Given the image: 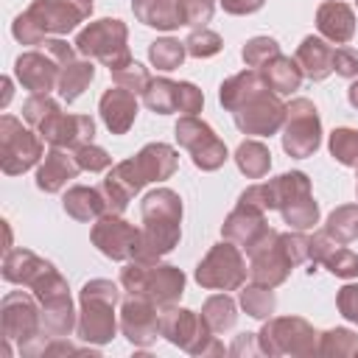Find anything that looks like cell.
<instances>
[{
    "mask_svg": "<svg viewBox=\"0 0 358 358\" xmlns=\"http://www.w3.org/2000/svg\"><path fill=\"white\" fill-rule=\"evenodd\" d=\"M3 90H6V92H3L0 106H6V103H8V98H11V81H8V78H3Z\"/></svg>",
    "mask_w": 358,
    "mask_h": 358,
    "instance_id": "51",
    "label": "cell"
},
{
    "mask_svg": "<svg viewBox=\"0 0 358 358\" xmlns=\"http://www.w3.org/2000/svg\"><path fill=\"white\" fill-rule=\"evenodd\" d=\"M131 11L143 25L171 31L182 25L179 17V0H131Z\"/></svg>",
    "mask_w": 358,
    "mask_h": 358,
    "instance_id": "29",
    "label": "cell"
},
{
    "mask_svg": "<svg viewBox=\"0 0 358 358\" xmlns=\"http://www.w3.org/2000/svg\"><path fill=\"white\" fill-rule=\"evenodd\" d=\"M176 140L193 157L196 168H201V171H215V168H221L227 162V145L196 115H185L176 123Z\"/></svg>",
    "mask_w": 358,
    "mask_h": 358,
    "instance_id": "14",
    "label": "cell"
},
{
    "mask_svg": "<svg viewBox=\"0 0 358 358\" xmlns=\"http://www.w3.org/2000/svg\"><path fill=\"white\" fill-rule=\"evenodd\" d=\"M143 101L151 112H159V115H171V112L196 115L204 106V95L196 84L171 81V78H151V84L143 92Z\"/></svg>",
    "mask_w": 358,
    "mask_h": 358,
    "instance_id": "17",
    "label": "cell"
},
{
    "mask_svg": "<svg viewBox=\"0 0 358 358\" xmlns=\"http://www.w3.org/2000/svg\"><path fill=\"white\" fill-rule=\"evenodd\" d=\"M112 81L117 84V87H123V90H129V92H145V87L151 84V76H148V70L140 64V62H129L126 67H117V70H112Z\"/></svg>",
    "mask_w": 358,
    "mask_h": 358,
    "instance_id": "39",
    "label": "cell"
},
{
    "mask_svg": "<svg viewBox=\"0 0 358 358\" xmlns=\"http://www.w3.org/2000/svg\"><path fill=\"white\" fill-rule=\"evenodd\" d=\"M201 319L207 322V327H210L213 333L229 330V327L235 324V319H238V313H235V302H232L227 294H215V296H210V299L204 302V308H201Z\"/></svg>",
    "mask_w": 358,
    "mask_h": 358,
    "instance_id": "35",
    "label": "cell"
},
{
    "mask_svg": "<svg viewBox=\"0 0 358 358\" xmlns=\"http://www.w3.org/2000/svg\"><path fill=\"white\" fill-rule=\"evenodd\" d=\"M274 56H280V45L271 36H255L243 45V62L255 70H260L263 64H268Z\"/></svg>",
    "mask_w": 358,
    "mask_h": 358,
    "instance_id": "40",
    "label": "cell"
},
{
    "mask_svg": "<svg viewBox=\"0 0 358 358\" xmlns=\"http://www.w3.org/2000/svg\"><path fill=\"white\" fill-rule=\"evenodd\" d=\"M143 252L140 257L157 260L159 255H168L182 235V199L171 187L151 190L143 204Z\"/></svg>",
    "mask_w": 358,
    "mask_h": 358,
    "instance_id": "5",
    "label": "cell"
},
{
    "mask_svg": "<svg viewBox=\"0 0 358 358\" xmlns=\"http://www.w3.org/2000/svg\"><path fill=\"white\" fill-rule=\"evenodd\" d=\"M221 103L232 112L235 126L243 134L268 137L285 123V103L266 84L260 70H243L221 84Z\"/></svg>",
    "mask_w": 358,
    "mask_h": 358,
    "instance_id": "2",
    "label": "cell"
},
{
    "mask_svg": "<svg viewBox=\"0 0 358 358\" xmlns=\"http://www.w3.org/2000/svg\"><path fill=\"white\" fill-rule=\"evenodd\" d=\"M246 255H249V274H252V280L260 282V285H268V288L280 285L291 274V268L296 266L291 260V255H288L282 232H277V229H266L246 249Z\"/></svg>",
    "mask_w": 358,
    "mask_h": 358,
    "instance_id": "10",
    "label": "cell"
},
{
    "mask_svg": "<svg viewBox=\"0 0 358 358\" xmlns=\"http://www.w3.org/2000/svg\"><path fill=\"white\" fill-rule=\"evenodd\" d=\"M64 210L76 221H92V218H101L106 213V199H103L101 187L76 185L64 193Z\"/></svg>",
    "mask_w": 358,
    "mask_h": 358,
    "instance_id": "30",
    "label": "cell"
},
{
    "mask_svg": "<svg viewBox=\"0 0 358 358\" xmlns=\"http://www.w3.org/2000/svg\"><path fill=\"white\" fill-rule=\"evenodd\" d=\"M338 310L344 319L358 324V285H344L338 291Z\"/></svg>",
    "mask_w": 358,
    "mask_h": 358,
    "instance_id": "46",
    "label": "cell"
},
{
    "mask_svg": "<svg viewBox=\"0 0 358 358\" xmlns=\"http://www.w3.org/2000/svg\"><path fill=\"white\" fill-rule=\"evenodd\" d=\"M98 109L112 134H126L137 117V98H134V92L123 90V87H109L101 95Z\"/></svg>",
    "mask_w": 358,
    "mask_h": 358,
    "instance_id": "25",
    "label": "cell"
},
{
    "mask_svg": "<svg viewBox=\"0 0 358 358\" xmlns=\"http://www.w3.org/2000/svg\"><path fill=\"white\" fill-rule=\"evenodd\" d=\"M3 277L8 282H20L34 288L39 305H42V327L45 333L67 336L73 327V302L67 294V282L62 274L42 257H36L28 249H8L3 260Z\"/></svg>",
    "mask_w": 358,
    "mask_h": 358,
    "instance_id": "1",
    "label": "cell"
},
{
    "mask_svg": "<svg viewBox=\"0 0 358 358\" xmlns=\"http://www.w3.org/2000/svg\"><path fill=\"white\" fill-rule=\"evenodd\" d=\"M120 327L126 333V338L137 347H148L162 330H159V313L154 310L151 299L143 296H131L123 302L120 308Z\"/></svg>",
    "mask_w": 358,
    "mask_h": 358,
    "instance_id": "22",
    "label": "cell"
},
{
    "mask_svg": "<svg viewBox=\"0 0 358 358\" xmlns=\"http://www.w3.org/2000/svg\"><path fill=\"white\" fill-rule=\"evenodd\" d=\"M238 201H246L257 210H280L282 221L291 224L294 229H310L319 221V204L310 193V182L302 171L282 173L271 182L252 185L249 190L241 193Z\"/></svg>",
    "mask_w": 358,
    "mask_h": 358,
    "instance_id": "4",
    "label": "cell"
},
{
    "mask_svg": "<svg viewBox=\"0 0 358 358\" xmlns=\"http://www.w3.org/2000/svg\"><path fill=\"white\" fill-rule=\"evenodd\" d=\"M59 70L62 64L48 50H28L14 62V73L31 95H48L50 90H56Z\"/></svg>",
    "mask_w": 358,
    "mask_h": 358,
    "instance_id": "20",
    "label": "cell"
},
{
    "mask_svg": "<svg viewBox=\"0 0 358 358\" xmlns=\"http://www.w3.org/2000/svg\"><path fill=\"white\" fill-rule=\"evenodd\" d=\"M182 25H204L213 17V0H179Z\"/></svg>",
    "mask_w": 358,
    "mask_h": 358,
    "instance_id": "44",
    "label": "cell"
},
{
    "mask_svg": "<svg viewBox=\"0 0 358 358\" xmlns=\"http://www.w3.org/2000/svg\"><path fill=\"white\" fill-rule=\"evenodd\" d=\"M42 157V140L31 131L22 129V123L11 115H3L0 120V162L8 176L28 171L36 165Z\"/></svg>",
    "mask_w": 358,
    "mask_h": 358,
    "instance_id": "12",
    "label": "cell"
},
{
    "mask_svg": "<svg viewBox=\"0 0 358 358\" xmlns=\"http://www.w3.org/2000/svg\"><path fill=\"white\" fill-rule=\"evenodd\" d=\"M266 229H268L266 227V213L257 210V207H252V204H246V201H238V207L224 221V229L221 232H224L227 241L249 249Z\"/></svg>",
    "mask_w": 358,
    "mask_h": 358,
    "instance_id": "23",
    "label": "cell"
},
{
    "mask_svg": "<svg viewBox=\"0 0 358 358\" xmlns=\"http://www.w3.org/2000/svg\"><path fill=\"white\" fill-rule=\"evenodd\" d=\"M76 162L81 165V171L98 173V171H106V168L112 165V157H109V154H106L103 148H98V145L87 143V145L76 148Z\"/></svg>",
    "mask_w": 358,
    "mask_h": 358,
    "instance_id": "43",
    "label": "cell"
},
{
    "mask_svg": "<svg viewBox=\"0 0 358 358\" xmlns=\"http://www.w3.org/2000/svg\"><path fill=\"white\" fill-rule=\"evenodd\" d=\"M196 280L204 288H224V291L241 288L246 280V260L241 249L232 241L213 246L207 257L196 266Z\"/></svg>",
    "mask_w": 358,
    "mask_h": 358,
    "instance_id": "13",
    "label": "cell"
},
{
    "mask_svg": "<svg viewBox=\"0 0 358 358\" xmlns=\"http://www.w3.org/2000/svg\"><path fill=\"white\" fill-rule=\"evenodd\" d=\"M176 151L165 143H148L145 148H140V154H134L131 159L117 162L106 179L101 182V193L106 199V213H123L129 199L148 182H159L168 179L176 171Z\"/></svg>",
    "mask_w": 358,
    "mask_h": 358,
    "instance_id": "3",
    "label": "cell"
},
{
    "mask_svg": "<svg viewBox=\"0 0 358 358\" xmlns=\"http://www.w3.org/2000/svg\"><path fill=\"white\" fill-rule=\"evenodd\" d=\"M92 243L112 260H134L143 252V229L131 227L117 213H103L92 227Z\"/></svg>",
    "mask_w": 358,
    "mask_h": 358,
    "instance_id": "16",
    "label": "cell"
},
{
    "mask_svg": "<svg viewBox=\"0 0 358 358\" xmlns=\"http://www.w3.org/2000/svg\"><path fill=\"white\" fill-rule=\"evenodd\" d=\"M117 285L109 280H92L81 288V322L78 336L84 341L103 344L115 336V305H117Z\"/></svg>",
    "mask_w": 358,
    "mask_h": 358,
    "instance_id": "8",
    "label": "cell"
},
{
    "mask_svg": "<svg viewBox=\"0 0 358 358\" xmlns=\"http://www.w3.org/2000/svg\"><path fill=\"white\" fill-rule=\"evenodd\" d=\"M70 3H73V6H78V8H81L87 17L92 14V0H70Z\"/></svg>",
    "mask_w": 358,
    "mask_h": 358,
    "instance_id": "50",
    "label": "cell"
},
{
    "mask_svg": "<svg viewBox=\"0 0 358 358\" xmlns=\"http://www.w3.org/2000/svg\"><path fill=\"white\" fill-rule=\"evenodd\" d=\"M36 129L53 148H73V151L92 143L95 134V123L90 115H64L62 106H56Z\"/></svg>",
    "mask_w": 358,
    "mask_h": 358,
    "instance_id": "19",
    "label": "cell"
},
{
    "mask_svg": "<svg viewBox=\"0 0 358 358\" xmlns=\"http://www.w3.org/2000/svg\"><path fill=\"white\" fill-rule=\"evenodd\" d=\"M185 53H187V48L179 39H157L148 48V59L157 70H176L185 62Z\"/></svg>",
    "mask_w": 358,
    "mask_h": 358,
    "instance_id": "36",
    "label": "cell"
},
{
    "mask_svg": "<svg viewBox=\"0 0 358 358\" xmlns=\"http://www.w3.org/2000/svg\"><path fill=\"white\" fill-rule=\"evenodd\" d=\"M324 235L333 238L336 243H350L358 238V204H344L330 213L324 224Z\"/></svg>",
    "mask_w": 358,
    "mask_h": 358,
    "instance_id": "34",
    "label": "cell"
},
{
    "mask_svg": "<svg viewBox=\"0 0 358 358\" xmlns=\"http://www.w3.org/2000/svg\"><path fill=\"white\" fill-rule=\"evenodd\" d=\"M45 50H48L59 64H67V62L76 59V50H73L67 42H62V39H45Z\"/></svg>",
    "mask_w": 358,
    "mask_h": 358,
    "instance_id": "47",
    "label": "cell"
},
{
    "mask_svg": "<svg viewBox=\"0 0 358 358\" xmlns=\"http://www.w3.org/2000/svg\"><path fill=\"white\" fill-rule=\"evenodd\" d=\"M126 25L120 20H95L90 22L78 36H76V50L81 56H92L98 62H103L112 70L117 67H126L131 62V53H129V45H126Z\"/></svg>",
    "mask_w": 358,
    "mask_h": 358,
    "instance_id": "9",
    "label": "cell"
},
{
    "mask_svg": "<svg viewBox=\"0 0 358 358\" xmlns=\"http://www.w3.org/2000/svg\"><path fill=\"white\" fill-rule=\"evenodd\" d=\"M159 330L168 341L179 344L187 352H210V347H204V341H213V330L207 327V322L201 316H196L193 310L185 308H168L159 313Z\"/></svg>",
    "mask_w": 358,
    "mask_h": 358,
    "instance_id": "18",
    "label": "cell"
},
{
    "mask_svg": "<svg viewBox=\"0 0 358 358\" xmlns=\"http://www.w3.org/2000/svg\"><path fill=\"white\" fill-rule=\"evenodd\" d=\"M185 48H187V53L190 56H196V59H210V56H215L221 48H224V42H221V36L215 34V31H210V28H199V31H193L187 39H185Z\"/></svg>",
    "mask_w": 358,
    "mask_h": 358,
    "instance_id": "42",
    "label": "cell"
},
{
    "mask_svg": "<svg viewBox=\"0 0 358 358\" xmlns=\"http://www.w3.org/2000/svg\"><path fill=\"white\" fill-rule=\"evenodd\" d=\"M319 352H324V355H333V352L336 355H358V336L350 330H341V327L327 330V333H322Z\"/></svg>",
    "mask_w": 358,
    "mask_h": 358,
    "instance_id": "41",
    "label": "cell"
},
{
    "mask_svg": "<svg viewBox=\"0 0 358 358\" xmlns=\"http://www.w3.org/2000/svg\"><path fill=\"white\" fill-rule=\"evenodd\" d=\"M87 14L70 0H34L11 25L22 45H39L50 34H70Z\"/></svg>",
    "mask_w": 358,
    "mask_h": 358,
    "instance_id": "7",
    "label": "cell"
},
{
    "mask_svg": "<svg viewBox=\"0 0 358 358\" xmlns=\"http://www.w3.org/2000/svg\"><path fill=\"white\" fill-rule=\"evenodd\" d=\"M333 50L336 48H330L324 39H319V36H305L302 39V45L296 48V64L302 67V73L308 76V78H313V81H322V78H327L330 73H333Z\"/></svg>",
    "mask_w": 358,
    "mask_h": 358,
    "instance_id": "28",
    "label": "cell"
},
{
    "mask_svg": "<svg viewBox=\"0 0 358 358\" xmlns=\"http://www.w3.org/2000/svg\"><path fill=\"white\" fill-rule=\"evenodd\" d=\"M333 70L344 78H355L358 76V50L350 45H338L333 50Z\"/></svg>",
    "mask_w": 358,
    "mask_h": 358,
    "instance_id": "45",
    "label": "cell"
},
{
    "mask_svg": "<svg viewBox=\"0 0 358 358\" xmlns=\"http://www.w3.org/2000/svg\"><path fill=\"white\" fill-rule=\"evenodd\" d=\"M263 3H266V0H221L224 11H229V14H252V11H257Z\"/></svg>",
    "mask_w": 358,
    "mask_h": 358,
    "instance_id": "48",
    "label": "cell"
},
{
    "mask_svg": "<svg viewBox=\"0 0 358 358\" xmlns=\"http://www.w3.org/2000/svg\"><path fill=\"white\" fill-rule=\"evenodd\" d=\"M241 305L246 308L249 316H255V319H266V316L274 313L277 299H274V294H271L268 285L255 282V285H249V288L241 291Z\"/></svg>",
    "mask_w": 358,
    "mask_h": 358,
    "instance_id": "37",
    "label": "cell"
},
{
    "mask_svg": "<svg viewBox=\"0 0 358 358\" xmlns=\"http://www.w3.org/2000/svg\"><path fill=\"white\" fill-rule=\"evenodd\" d=\"M260 338V350L268 355H305L316 350V333L305 319L296 316H282V319H271L266 322V327L257 333Z\"/></svg>",
    "mask_w": 358,
    "mask_h": 358,
    "instance_id": "15",
    "label": "cell"
},
{
    "mask_svg": "<svg viewBox=\"0 0 358 358\" xmlns=\"http://www.w3.org/2000/svg\"><path fill=\"white\" fill-rule=\"evenodd\" d=\"M316 28L322 36H327L336 45H347L355 34V14L341 0H327L316 11Z\"/></svg>",
    "mask_w": 358,
    "mask_h": 358,
    "instance_id": "26",
    "label": "cell"
},
{
    "mask_svg": "<svg viewBox=\"0 0 358 358\" xmlns=\"http://www.w3.org/2000/svg\"><path fill=\"white\" fill-rule=\"evenodd\" d=\"M330 154L350 168H358V129H336L330 134Z\"/></svg>",
    "mask_w": 358,
    "mask_h": 358,
    "instance_id": "38",
    "label": "cell"
},
{
    "mask_svg": "<svg viewBox=\"0 0 358 358\" xmlns=\"http://www.w3.org/2000/svg\"><path fill=\"white\" fill-rule=\"evenodd\" d=\"M260 73H263L266 84H268L277 95L294 92V90H299V84H302V67L296 64V59H288V56H282V53L274 56L268 64H263Z\"/></svg>",
    "mask_w": 358,
    "mask_h": 358,
    "instance_id": "31",
    "label": "cell"
},
{
    "mask_svg": "<svg viewBox=\"0 0 358 358\" xmlns=\"http://www.w3.org/2000/svg\"><path fill=\"white\" fill-rule=\"evenodd\" d=\"M316 263H324L338 277H355L358 274V255L344 249V243H336L324 232L310 238V268L308 271H313Z\"/></svg>",
    "mask_w": 358,
    "mask_h": 358,
    "instance_id": "24",
    "label": "cell"
},
{
    "mask_svg": "<svg viewBox=\"0 0 358 358\" xmlns=\"http://www.w3.org/2000/svg\"><path fill=\"white\" fill-rule=\"evenodd\" d=\"M78 171H81V165L76 162V154L70 157L67 151L53 148V151L45 157V162L39 165V171H36V185H39V190H45V193H59L70 179L78 176Z\"/></svg>",
    "mask_w": 358,
    "mask_h": 358,
    "instance_id": "27",
    "label": "cell"
},
{
    "mask_svg": "<svg viewBox=\"0 0 358 358\" xmlns=\"http://www.w3.org/2000/svg\"><path fill=\"white\" fill-rule=\"evenodd\" d=\"M347 98H350V103L358 109V81H352V84H350V90H347Z\"/></svg>",
    "mask_w": 358,
    "mask_h": 358,
    "instance_id": "49",
    "label": "cell"
},
{
    "mask_svg": "<svg viewBox=\"0 0 358 358\" xmlns=\"http://www.w3.org/2000/svg\"><path fill=\"white\" fill-rule=\"evenodd\" d=\"M322 143V123H319V112L308 98H296L285 106V129H282V148L296 157L305 159L310 157Z\"/></svg>",
    "mask_w": 358,
    "mask_h": 358,
    "instance_id": "11",
    "label": "cell"
},
{
    "mask_svg": "<svg viewBox=\"0 0 358 358\" xmlns=\"http://www.w3.org/2000/svg\"><path fill=\"white\" fill-rule=\"evenodd\" d=\"M120 282L131 296L151 299L154 305H171L185 291V274L176 266H165L148 257H134L120 271Z\"/></svg>",
    "mask_w": 358,
    "mask_h": 358,
    "instance_id": "6",
    "label": "cell"
},
{
    "mask_svg": "<svg viewBox=\"0 0 358 358\" xmlns=\"http://www.w3.org/2000/svg\"><path fill=\"white\" fill-rule=\"evenodd\" d=\"M92 78H95V67H92V62L73 59V62L62 64L56 90H59L62 101H67V103H70V101H76V98L90 87V81H92Z\"/></svg>",
    "mask_w": 358,
    "mask_h": 358,
    "instance_id": "32",
    "label": "cell"
},
{
    "mask_svg": "<svg viewBox=\"0 0 358 358\" xmlns=\"http://www.w3.org/2000/svg\"><path fill=\"white\" fill-rule=\"evenodd\" d=\"M235 162H238V168H241L249 179H260V176H266L268 168H271V154H268V148H266L260 140H246V143L238 145Z\"/></svg>",
    "mask_w": 358,
    "mask_h": 358,
    "instance_id": "33",
    "label": "cell"
},
{
    "mask_svg": "<svg viewBox=\"0 0 358 358\" xmlns=\"http://www.w3.org/2000/svg\"><path fill=\"white\" fill-rule=\"evenodd\" d=\"M42 327V316L39 308L34 302V296H28L25 291H11L3 299V330L6 338H17V341H28L39 333Z\"/></svg>",
    "mask_w": 358,
    "mask_h": 358,
    "instance_id": "21",
    "label": "cell"
}]
</instances>
